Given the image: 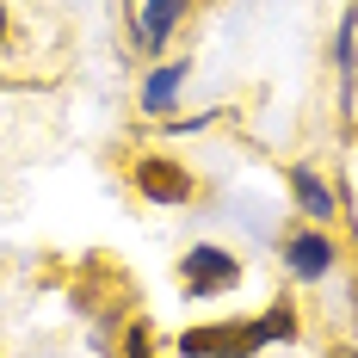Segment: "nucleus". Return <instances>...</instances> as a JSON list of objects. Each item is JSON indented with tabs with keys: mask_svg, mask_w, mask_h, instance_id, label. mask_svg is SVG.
Here are the masks:
<instances>
[{
	"mask_svg": "<svg viewBox=\"0 0 358 358\" xmlns=\"http://www.w3.org/2000/svg\"><path fill=\"white\" fill-rule=\"evenodd\" d=\"M235 278H241V272H235V259H229V253H216V248H198L192 259H185V285H192V290H229Z\"/></svg>",
	"mask_w": 358,
	"mask_h": 358,
	"instance_id": "nucleus-1",
	"label": "nucleus"
},
{
	"mask_svg": "<svg viewBox=\"0 0 358 358\" xmlns=\"http://www.w3.org/2000/svg\"><path fill=\"white\" fill-rule=\"evenodd\" d=\"M259 340V334H248V327H210V334H185V352L204 358V352H229V358H248V346Z\"/></svg>",
	"mask_w": 358,
	"mask_h": 358,
	"instance_id": "nucleus-2",
	"label": "nucleus"
},
{
	"mask_svg": "<svg viewBox=\"0 0 358 358\" xmlns=\"http://www.w3.org/2000/svg\"><path fill=\"white\" fill-rule=\"evenodd\" d=\"M285 259H290V272H296V278H322L327 259H334V248H327L322 235H290Z\"/></svg>",
	"mask_w": 358,
	"mask_h": 358,
	"instance_id": "nucleus-3",
	"label": "nucleus"
},
{
	"mask_svg": "<svg viewBox=\"0 0 358 358\" xmlns=\"http://www.w3.org/2000/svg\"><path fill=\"white\" fill-rule=\"evenodd\" d=\"M143 192H148V198H167V204H179L192 185H185V173H179V167H167V161H143Z\"/></svg>",
	"mask_w": 358,
	"mask_h": 358,
	"instance_id": "nucleus-4",
	"label": "nucleus"
},
{
	"mask_svg": "<svg viewBox=\"0 0 358 358\" xmlns=\"http://www.w3.org/2000/svg\"><path fill=\"white\" fill-rule=\"evenodd\" d=\"M179 6H185V0H148V13H143V43H148V50H155V43H161V37L173 31Z\"/></svg>",
	"mask_w": 358,
	"mask_h": 358,
	"instance_id": "nucleus-5",
	"label": "nucleus"
},
{
	"mask_svg": "<svg viewBox=\"0 0 358 358\" xmlns=\"http://www.w3.org/2000/svg\"><path fill=\"white\" fill-rule=\"evenodd\" d=\"M296 192H303V204H309V216H327L334 210V198H327V185L315 173H296Z\"/></svg>",
	"mask_w": 358,
	"mask_h": 358,
	"instance_id": "nucleus-6",
	"label": "nucleus"
},
{
	"mask_svg": "<svg viewBox=\"0 0 358 358\" xmlns=\"http://www.w3.org/2000/svg\"><path fill=\"white\" fill-rule=\"evenodd\" d=\"M173 87H179V69H161L155 80H148V106H167V99H173Z\"/></svg>",
	"mask_w": 358,
	"mask_h": 358,
	"instance_id": "nucleus-7",
	"label": "nucleus"
},
{
	"mask_svg": "<svg viewBox=\"0 0 358 358\" xmlns=\"http://www.w3.org/2000/svg\"><path fill=\"white\" fill-rule=\"evenodd\" d=\"M0 31H6V13H0Z\"/></svg>",
	"mask_w": 358,
	"mask_h": 358,
	"instance_id": "nucleus-8",
	"label": "nucleus"
}]
</instances>
